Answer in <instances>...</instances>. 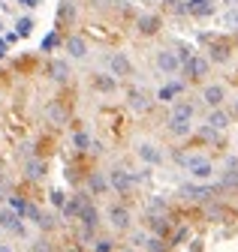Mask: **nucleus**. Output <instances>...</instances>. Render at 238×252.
<instances>
[{
    "instance_id": "nucleus-1",
    "label": "nucleus",
    "mask_w": 238,
    "mask_h": 252,
    "mask_svg": "<svg viewBox=\"0 0 238 252\" xmlns=\"http://www.w3.org/2000/svg\"><path fill=\"white\" fill-rule=\"evenodd\" d=\"M133 183H136V174L127 171V168H112V171H109V186L115 189V192L127 195L130 189H133Z\"/></svg>"
},
{
    "instance_id": "nucleus-2",
    "label": "nucleus",
    "mask_w": 238,
    "mask_h": 252,
    "mask_svg": "<svg viewBox=\"0 0 238 252\" xmlns=\"http://www.w3.org/2000/svg\"><path fill=\"white\" fill-rule=\"evenodd\" d=\"M184 168H190V174L196 177V180H208L214 174V165L205 159V156H184V162H181Z\"/></svg>"
},
{
    "instance_id": "nucleus-3",
    "label": "nucleus",
    "mask_w": 238,
    "mask_h": 252,
    "mask_svg": "<svg viewBox=\"0 0 238 252\" xmlns=\"http://www.w3.org/2000/svg\"><path fill=\"white\" fill-rule=\"evenodd\" d=\"M109 75H115V78H127V75H133V63H130V57H127L124 51L109 54Z\"/></svg>"
},
{
    "instance_id": "nucleus-4",
    "label": "nucleus",
    "mask_w": 238,
    "mask_h": 252,
    "mask_svg": "<svg viewBox=\"0 0 238 252\" xmlns=\"http://www.w3.org/2000/svg\"><path fill=\"white\" fill-rule=\"evenodd\" d=\"M0 228L9 231V234H18V237H24V234H27V231H24V225H21V216H18L12 207H0Z\"/></svg>"
},
{
    "instance_id": "nucleus-5",
    "label": "nucleus",
    "mask_w": 238,
    "mask_h": 252,
    "mask_svg": "<svg viewBox=\"0 0 238 252\" xmlns=\"http://www.w3.org/2000/svg\"><path fill=\"white\" fill-rule=\"evenodd\" d=\"M208 66H211V60L208 57H199V54H193L187 63H184V72H187V78H193V81H199L202 75H208Z\"/></svg>"
},
{
    "instance_id": "nucleus-6",
    "label": "nucleus",
    "mask_w": 238,
    "mask_h": 252,
    "mask_svg": "<svg viewBox=\"0 0 238 252\" xmlns=\"http://www.w3.org/2000/svg\"><path fill=\"white\" fill-rule=\"evenodd\" d=\"M136 153H139V159H142L145 165H160V162H163V150H160L157 144H151V141H142V144L136 147Z\"/></svg>"
},
{
    "instance_id": "nucleus-7",
    "label": "nucleus",
    "mask_w": 238,
    "mask_h": 252,
    "mask_svg": "<svg viewBox=\"0 0 238 252\" xmlns=\"http://www.w3.org/2000/svg\"><path fill=\"white\" fill-rule=\"evenodd\" d=\"M157 66H160V72H166V75H175L178 69H181V60H178V54L175 51H157Z\"/></svg>"
},
{
    "instance_id": "nucleus-8",
    "label": "nucleus",
    "mask_w": 238,
    "mask_h": 252,
    "mask_svg": "<svg viewBox=\"0 0 238 252\" xmlns=\"http://www.w3.org/2000/svg\"><path fill=\"white\" fill-rule=\"evenodd\" d=\"M109 222L118 228V231H127L130 228V210L124 204H112L109 207Z\"/></svg>"
},
{
    "instance_id": "nucleus-9",
    "label": "nucleus",
    "mask_w": 238,
    "mask_h": 252,
    "mask_svg": "<svg viewBox=\"0 0 238 252\" xmlns=\"http://www.w3.org/2000/svg\"><path fill=\"white\" fill-rule=\"evenodd\" d=\"M136 27H139V33L154 36L157 30L163 27V18H160V15H151V12H145V15H139V18H136Z\"/></svg>"
},
{
    "instance_id": "nucleus-10",
    "label": "nucleus",
    "mask_w": 238,
    "mask_h": 252,
    "mask_svg": "<svg viewBox=\"0 0 238 252\" xmlns=\"http://www.w3.org/2000/svg\"><path fill=\"white\" fill-rule=\"evenodd\" d=\"M202 99H205V105L220 108L223 99H226V90H223L220 84H208V87H202Z\"/></svg>"
},
{
    "instance_id": "nucleus-11",
    "label": "nucleus",
    "mask_w": 238,
    "mask_h": 252,
    "mask_svg": "<svg viewBox=\"0 0 238 252\" xmlns=\"http://www.w3.org/2000/svg\"><path fill=\"white\" fill-rule=\"evenodd\" d=\"M127 105L133 108V111H148V108H151V96H148V93L145 90H130L127 93Z\"/></svg>"
},
{
    "instance_id": "nucleus-12",
    "label": "nucleus",
    "mask_w": 238,
    "mask_h": 252,
    "mask_svg": "<svg viewBox=\"0 0 238 252\" xmlns=\"http://www.w3.org/2000/svg\"><path fill=\"white\" fill-rule=\"evenodd\" d=\"M187 12L205 18V15H211V12H214V0H190V3H187Z\"/></svg>"
},
{
    "instance_id": "nucleus-13",
    "label": "nucleus",
    "mask_w": 238,
    "mask_h": 252,
    "mask_svg": "<svg viewBox=\"0 0 238 252\" xmlns=\"http://www.w3.org/2000/svg\"><path fill=\"white\" fill-rule=\"evenodd\" d=\"M24 177L27 180H42L45 177V162L42 159H27L24 162Z\"/></svg>"
},
{
    "instance_id": "nucleus-14",
    "label": "nucleus",
    "mask_w": 238,
    "mask_h": 252,
    "mask_svg": "<svg viewBox=\"0 0 238 252\" xmlns=\"http://www.w3.org/2000/svg\"><path fill=\"white\" fill-rule=\"evenodd\" d=\"M64 48L70 51V57H84L87 54V42L81 36H67L64 39Z\"/></svg>"
},
{
    "instance_id": "nucleus-15",
    "label": "nucleus",
    "mask_w": 238,
    "mask_h": 252,
    "mask_svg": "<svg viewBox=\"0 0 238 252\" xmlns=\"http://www.w3.org/2000/svg\"><path fill=\"white\" fill-rule=\"evenodd\" d=\"M48 72H51L54 81L64 84V81L70 78V63H67V60H51V63H48Z\"/></svg>"
},
{
    "instance_id": "nucleus-16",
    "label": "nucleus",
    "mask_w": 238,
    "mask_h": 252,
    "mask_svg": "<svg viewBox=\"0 0 238 252\" xmlns=\"http://www.w3.org/2000/svg\"><path fill=\"white\" fill-rule=\"evenodd\" d=\"M148 228L154 231V237H163V234L169 231V222H166V216H163V213H151V216H148Z\"/></svg>"
},
{
    "instance_id": "nucleus-17",
    "label": "nucleus",
    "mask_w": 238,
    "mask_h": 252,
    "mask_svg": "<svg viewBox=\"0 0 238 252\" xmlns=\"http://www.w3.org/2000/svg\"><path fill=\"white\" fill-rule=\"evenodd\" d=\"M84 204H87V198H84V195H73L61 213H64L67 219H73V216H81V207H84Z\"/></svg>"
},
{
    "instance_id": "nucleus-18",
    "label": "nucleus",
    "mask_w": 238,
    "mask_h": 252,
    "mask_svg": "<svg viewBox=\"0 0 238 252\" xmlns=\"http://www.w3.org/2000/svg\"><path fill=\"white\" fill-rule=\"evenodd\" d=\"M208 126H214L217 132H220V129H226V126H229V111H223V108H214L211 114H208Z\"/></svg>"
},
{
    "instance_id": "nucleus-19",
    "label": "nucleus",
    "mask_w": 238,
    "mask_h": 252,
    "mask_svg": "<svg viewBox=\"0 0 238 252\" xmlns=\"http://www.w3.org/2000/svg\"><path fill=\"white\" fill-rule=\"evenodd\" d=\"M94 87H97L100 93H115V90H118V78L103 72V75H97V78H94Z\"/></svg>"
},
{
    "instance_id": "nucleus-20",
    "label": "nucleus",
    "mask_w": 238,
    "mask_h": 252,
    "mask_svg": "<svg viewBox=\"0 0 238 252\" xmlns=\"http://www.w3.org/2000/svg\"><path fill=\"white\" fill-rule=\"evenodd\" d=\"M87 186H91V192H94V195H103L106 189H109V177H103L100 171H94L91 177H87Z\"/></svg>"
},
{
    "instance_id": "nucleus-21",
    "label": "nucleus",
    "mask_w": 238,
    "mask_h": 252,
    "mask_svg": "<svg viewBox=\"0 0 238 252\" xmlns=\"http://www.w3.org/2000/svg\"><path fill=\"white\" fill-rule=\"evenodd\" d=\"M190 120H175V117H169V132L172 135H178V138H184V135H190Z\"/></svg>"
},
{
    "instance_id": "nucleus-22",
    "label": "nucleus",
    "mask_w": 238,
    "mask_h": 252,
    "mask_svg": "<svg viewBox=\"0 0 238 252\" xmlns=\"http://www.w3.org/2000/svg\"><path fill=\"white\" fill-rule=\"evenodd\" d=\"M172 117L175 120H190L193 117V102H175V108H172Z\"/></svg>"
},
{
    "instance_id": "nucleus-23",
    "label": "nucleus",
    "mask_w": 238,
    "mask_h": 252,
    "mask_svg": "<svg viewBox=\"0 0 238 252\" xmlns=\"http://www.w3.org/2000/svg\"><path fill=\"white\" fill-rule=\"evenodd\" d=\"M208 60H211V63H226V60H229V48L220 45V42H214L211 51H208Z\"/></svg>"
},
{
    "instance_id": "nucleus-24",
    "label": "nucleus",
    "mask_w": 238,
    "mask_h": 252,
    "mask_svg": "<svg viewBox=\"0 0 238 252\" xmlns=\"http://www.w3.org/2000/svg\"><path fill=\"white\" fill-rule=\"evenodd\" d=\"M76 18V3L73 0H61V6H57V21H73Z\"/></svg>"
},
{
    "instance_id": "nucleus-25",
    "label": "nucleus",
    "mask_w": 238,
    "mask_h": 252,
    "mask_svg": "<svg viewBox=\"0 0 238 252\" xmlns=\"http://www.w3.org/2000/svg\"><path fill=\"white\" fill-rule=\"evenodd\" d=\"M181 192L190 195V198H208V195H211V186H193V183H187V186H181Z\"/></svg>"
},
{
    "instance_id": "nucleus-26",
    "label": "nucleus",
    "mask_w": 238,
    "mask_h": 252,
    "mask_svg": "<svg viewBox=\"0 0 238 252\" xmlns=\"http://www.w3.org/2000/svg\"><path fill=\"white\" fill-rule=\"evenodd\" d=\"M48 201H51L57 210H64L70 198H67V192H64V189H51V192H48Z\"/></svg>"
},
{
    "instance_id": "nucleus-27",
    "label": "nucleus",
    "mask_w": 238,
    "mask_h": 252,
    "mask_svg": "<svg viewBox=\"0 0 238 252\" xmlns=\"http://www.w3.org/2000/svg\"><path fill=\"white\" fill-rule=\"evenodd\" d=\"M73 144H76L79 150H91L94 141H91V135H87V132H76V135H73Z\"/></svg>"
},
{
    "instance_id": "nucleus-28",
    "label": "nucleus",
    "mask_w": 238,
    "mask_h": 252,
    "mask_svg": "<svg viewBox=\"0 0 238 252\" xmlns=\"http://www.w3.org/2000/svg\"><path fill=\"white\" fill-rule=\"evenodd\" d=\"M9 207H12L18 216H27V207H31V204H27L24 198H15V195H12V198H9Z\"/></svg>"
},
{
    "instance_id": "nucleus-29",
    "label": "nucleus",
    "mask_w": 238,
    "mask_h": 252,
    "mask_svg": "<svg viewBox=\"0 0 238 252\" xmlns=\"http://www.w3.org/2000/svg\"><path fill=\"white\" fill-rule=\"evenodd\" d=\"M37 225H40L42 231H51V228L57 225V219H54V213H42V216H40V222H37Z\"/></svg>"
},
{
    "instance_id": "nucleus-30",
    "label": "nucleus",
    "mask_w": 238,
    "mask_h": 252,
    "mask_svg": "<svg viewBox=\"0 0 238 252\" xmlns=\"http://www.w3.org/2000/svg\"><path fill=\"white\" fill-rule=\"evenodd\" d=\"M175 93H181V84H169V87H163V90L157 93V96H160L163 102H169V99L175 96Z\"/></svg>"
},
{
    "instance_id": "nucleus-31",
    "label": "nucleus",
    "mask_w": 238,
    "mask_h": 252,
    "mask_svg": "<svg viewBox=\"0 0 238 252\" xmlns=\"http://www.w3.org/2000/svg\"><path fill=\"white\" fill-rule=\"evenodd\" d=\"M94 252H115V240L100 237V240H97V246H94Z\"/></svg>"
},
{
    "instance_id": "nucleus-32",
    "label": "nucleus",
    "mask_w": 238,
    "mask_h": 252,
    "mask_svg": "<svg viewBox=\"0 0 238 252\" xmlns=\"http://www.w3.org/2000/svg\"><path fill=\"white\" fill-rule=\"evenodd\" d=\"M31 252H51V243H48L45 237H40V240L31 243Z\"/></svg>"
},
{
    "instance_id": "nucleus-33",
    "label": "nucleus",
    "mask_w": 238,
    "mask_h": 252,
    "mask_svg": "<svg viewBox=\"0 0 238 252\" xmlns=\"http://www.w3.org/2000/svg\"><path fill=\"white\" fill-rule=\"evenodd\" d=\"M34 30V18H21L18 21V36H27Z\"/></svg>"
},
{
    "instance_id": "nucleus-34",
    "label": "nucleus",
    "mask_w": 238,
    "mask_h": 252,
    "mask_svg": "<svg viewBox=\"0 0 238 252\" xmlns=\"http://www.w3.org/2000/svg\"><path fill=\"white\" fill-rule=\"evenodd\" d=\"M199 135L205 138V141H217L220 135H217V129H214V126H202V129H199Z\"/></svg>"
},
{
    "instance_id": "nucleus-35",
    "label": "nucleus",
    "mask_w": 238,
    "mask_h": 252,
    "mask_svg": "<svg viewBox=\"0 0 238 252\" xmlns=\"http://www.w3.org/2000/svg\"><path fill=\"white\" fill-rule=\"evenodd\" d=\"M220 186H223V189H226V186H229V189H235V186H238V171H226V177H223V183H220Z\"/></svg>"
},
{
    "instance_id": "nucleus-36",
    "label": "nucleus",
    "mask_w": 238,
    "mask_h": 252,
    "mask_svg": "<svg viewBox=\"0 0 238 252\" xmlns=\"http://www.w3.org/2000/svg\"><path fill=\"white\" fill-rule=\"evenodd\" d=\"M130 240H133V246H139V249H142V246H148V234H145V231H133V237H130Z\"/></svg>"
},
{
    "instance_id": "nucleus-37",
    "label": "nucleus",
    "mask_w": 238,
    "mask_h": 252,
    "mask_svg": "<svg viewBox=\"0 0 238 252\" xmlns=\"http://www.w3.org/2000/svg\"><path fill=\"white\" fill-rule=\"evenodd\" d=\"M223 24H229V27H238V9H229V12H223Z\"/></svg>"
},
{
    "instance_id": "nucleus-38",
    "label": "nucleus",
    "mask_w": 238,
    "mask_h": 252,
    "mask_svg": "<svg viewBox=\"0 0 238 252\" xmlns=\"http://www.w3.org/2000/svg\"><path fill=\"white\" fill-rule=\"evenodd\" d=\"M145 249H148V252H163V237H151Z\"/></svg>"
},
{
    "instance_id": "nucleus-39",
    "label": "nucleus",
    "mask_w": 238,
    "mask_h": 252,
    "mask_svg": "<svg viewBox=\"0 0 238 252\" xmlns=\"http://www.w3.org/2000/svg\"><path fill=\"white\" fill-rule=\"evenodd\" d=\"M190 57H193V54H190V45H178V60H181V66H184Z\"/></svg>"
},
{
    "instance_id": "nucleus-40",
    "label": "nucleus",
    "mask_w": 238,
    "mask_h": 252,
    "mask_svg": "<svg viewBox=\"0 0 238 252\" xmlns=\"http://www.w3.org/2000/svg\"><path fill=\"white\" fill-rule=\"evenodd\" d=\"M54 42H57V33H51V36H45V42H42V48L48 51V48H54Z\"/></svg>"
},
{
    "instance_id": "nucleus-41",
    "label": "nucleus",
    "mask_w": 238,
    "mask_h": 252,
    "mask_svg": "<svg viewBox=\"0 0 238 252\" xmlns=\"http://www.w3.org/2000/svg\"><path fill=\"white\" fill-rule=\"evenodd\" d=\"M48 114H51V117H57V120H61V117H64V111H61V105H51V108H48Z\"/></svg>"
},
{
    "instance_id": "nucleus-42",
    "label": "nucleus",
    "mask_w": 238,
    "mask_h": 252,
    "mask_svg": "<svg viewBox=\"0 0 238 252\" xmlns=\"http://www.w3.org/2000/svg\"><path fill=\"white\" fill-rule=\"evenodd\" d=\"M151 207H154V210H166V201H163V198H154Z\"/></svg>"
},
{
    "instance_id": "nucleus-43",
    "label": "nucleus",
    "mask_w": 238,
    "mask_h": 252,
    "mask_svg": "<svg viewBox=\"0 0 238 252\" xmlns=\"http://www.w3.org/2000/svg\"><path fill=\"white\" fill-rule=\"evenodd\" d=\"M184 237H187V228H181V231H178V234H175V237H172V243H181V240H184Z\"/></svg>"
},
{
    "instance_id": "nucleus-44",
    "label": "nucleus",
    "mask_w": 238,
    "mask_h": 252,
    "mask_svg": "<svg viewBox=\"0 0 238 252\" xmlns=\"http://www.w3.org/2000/svg\"><path fill=\"white\" fill-rule=\"evenodd\" d=\"M40 3V0H24V6H37Z\"/></svg>"
},
{
    "instance_id": "nucleus-45",
    "label": "nucleus",
    "mask_w": 238,
    "mask_h": 252,
    "mask_svg": "<svg viewBox=\"0 0 238 252\" xmlns=\"http://www.w3.org/2000/svg\"><path fill=\"white\" fill-rule=\"evenodd\" d=\"M3 54H6V45H3V42H0V57H3Z\"/></svg>"
},
{
    "instance_id": "nucleus-46",
    "label": "nucleus",
    "mask_w": 238,
    "mask_h": 252,
    "mask_svg": "<svg viewBox=\"0 0 238 252\" xmlns=\"http://www.w3.org/2000/svg\"><path fill=\"white\" fill-rule=\"evenodd\" d=\"M94 6H106V0H94Z\"/></svg>"
},
{
    "instance_id": "nucleus-47",
    "label": "nucleus",
    "mask_w": 238,
    "mask_h": 252,
    "mask_svg": "<svg viewBox=\"0 0 238 252\" xmlns=\"http://www.w3.org/2000/svg\"><path fill=\"white\" fill-rule=\"evenodd\" d=\"M0 252H12V249H9V246H3V243H0Z\"/></svg>"
},
{
    "instance_id": "nucleus-48",
    "label": "nucleus",
    "mask_w": 238,
    "mask_h": 252,
    "mask_svg": "<svg viewBox=\"0 0 238 252\" xmlns=\"http://www.w3.org/2000/svg\"><path fill=\"white\" fill-rule=\"evenodd\" d=\"M3 198H6V195H3V186H0V204H3Z\"/></svg>"
},
{
    "instance_id": "nucleus-49",
    "label": "nucleus",
    "mask_w": 238,
    "mask_h": 252,
    "mask_svg": "<svg viewBox=\"0 0 238 252\" xmlns=\"http://www.w3.org/2000/svg\"><path fill=\"white\" fill-rule=\"evenodd\" d=\"M232 111H235V117H238V99H235V105H232Z\"/></svg>"
},
{
    "instance_id": "nucleus-50",
    "label": "nucleus",
    "mask_w": 238,
    "mask_h": 252,
    "mask_svg": "<svg viewBox=\"0 0 238 252\" xmlns=\"http://www.w3.org/2000/svg\"><path fill=\"white\" fill-rule=\"evenodd\" d=\"M127 252H133V249H127Z\"/></svg>"
},
{
    "instance_id": "nucleus-51",
    "label": "nucleus",
    "mask_w": 238,
    "mask_h": 252,
    "mask_svg": "<svg viewBox=\"0 0 238 252\" xmlns=\"http://www.w3.org/2000/svg\"><path fill=\"white\" fill-rule=\"evenodd\" d=\"M0 27H3V24H0Z\"/></svg>"
},
{
    "instance_id": "nucleus-52",
    "label": "nucleus",
    "mask_w": 238,
    "mask_h": 252,
    "mask_svg": "<svg viewBox=\"0 0 238 252\" xmlns=\"http://www.w3.org/2000/svg\"><path fill=\"white\" fill-rule=\"evenodd\" d=\"M235 3H238V0H235Z\"/></svg>"
}]
</instances>
